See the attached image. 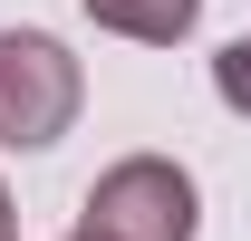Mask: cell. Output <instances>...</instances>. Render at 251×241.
I'll return each mask as SVG.
<instances>
[{
  "instance_id": "7a4b0ae2",
  "label": "cell",
  "mask_w": 251,
  "mask_h": 241,
  "mask_svg": "<svg viewBox=\"0 0 251 241\" xmlns=\"http://www.w3.org/2000/svg\"><path fill=\"white\" fill-rule=\"evenodd\" d=\"M87 106V77L49 29H0V145L10 154H39L58 145Z\"/></svg>"
},
{
  "instance_id": "5b68a950",
  "label": "cell",
  "mask_w": 251,
  "mask_h": 241,
  "mask_svg": "<svg viewBox=\"0 0 251 241\" xmlns=\"http://www.w3.org/2000/svg\"><path fill=\"white\" fill-rule=\"evenodd\" d=\"M0 241H20V212H10V183H0Z\"/></svg>"
},
{
  "instance_id": "8992f818",
  "label": "cell",
  "mask_w": 251,
  "mask_h": 241,
  "mask_svg": "<svg viewBox=\"0 0 251 241\" xmlns=\"http://www.w3.org/2000/svg\"><path fill=\"white\" fill-rule=\"evenodd\" d=\"M68 241H97V232H68Z\"/></svg>"
},
{
  "instance_id": "6da1fadb",
  "label": "cell",
  "mask_w": 251,
  "mask_h": 241,
  "mask_svg": "<svg viewBox=\"0 0 251 241\" xmlns=\"http://www.w3.org/2000/svg\"><path fill=\"white\" fill-rule=\"evenodd\" d=\"M193 212H203V193H193V174L174 154H116L87 183L77 232H97V241H193Z\"/></svg>"
},
{
  "instance_id": "3957f363",
  "label": "cell",
  "mask_w": 251,
  "mask_h": 241,
  "mask_svg": "<svg viewBox=\"0 0 251 241\" xmlns=\"http://www.w3.org/2000/svg\"><path fill=\"white\" fill-rule=\"evenodd\" d=\"M97 29L135 39V48H174V39H193V20H203V0H87Z\"/></svg>"
},
{
  "instance_id": "277c9868",
  "label": "cell",
  "mask_w": 251,
  "mask_h": 241,
  "mask_svg": "<svg viewBox=\"0 0 251 241\" xmlns=\"http://www.w3.org/2000/svg\"><path fill=\"white\" fill-rule=\"evenodd\" d=\"M213 96L232 106V116H251V29H242V39L213 58Z\"/></svg>"
}]
</instances>
